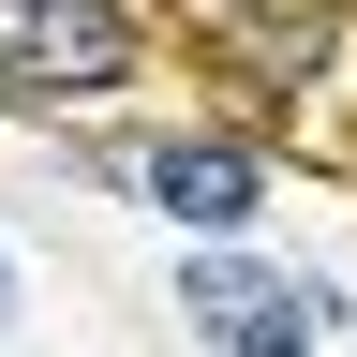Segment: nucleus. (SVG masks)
<instances>
[{"label": "nucleus", "instance_id": "nucleus-4", "mask_svg": "<svg viewBox=\"0 0 357 357\" xmlns=\"http://www.w3.org/2000/svg\"><path fill=\"white\" fill-rule=\"evenodd\" d=\"M0 312H15V268H0Z\"/></svg>", "mask_w": 357, "mask_h": 357}, {"label": "nucleus", "instance_id": "nucleus-1", "mask_svg": "<svg viewBox=\"0 0 357 357\" xmlns=\"http://www.w3.org/2000/svg\"><path fill=\"white\" fill-rule=\"evenodd\" d=\"M134 75V15L119 0H0V89L15 105H75V89Z\"/></svg>", "mask_w": 357, "mask_h": 357}, {"label": "nucleus", "instance_id": "nucleus-3", "mask_svg": "<svg viewBox=\"0 0 357 357\" xmlns=\"http://www.w3.org/2000/svg\"><path fill=\"white\" fill-rule=\"evenodd\" d=\"M149 208H164V223H208V238H223V223H253V164L178 134V149H149Z\"/></svg>", "mask_w": 357, "mask_h": 357}, {"label": "nucleus", "instance_id": "nucleus-2", "mask_svg": "<svg viewBox=\"0 0 357 357\" xmlns=\"http://www.w3.org/2000/svg\"><path fill=\"white\" fill-rule=\"evenodd\" d=\"M194 328L223 357H312V342H328V298H312V283H268V268H194Z\"/></svg>", "mask_w": 357, "mask_h": 357}]
</instances>
